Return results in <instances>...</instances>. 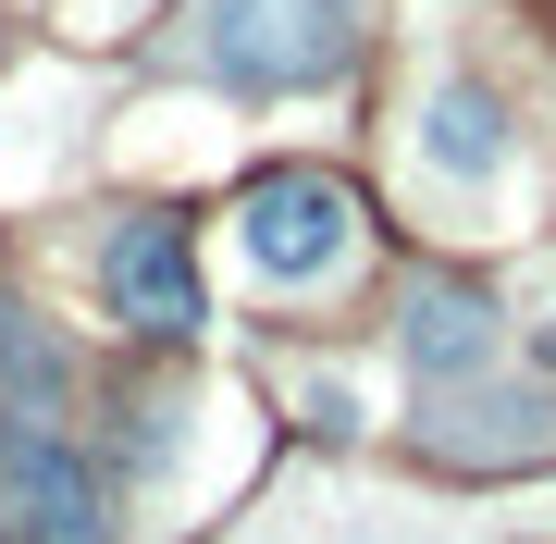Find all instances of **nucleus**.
<instances>
[{
    "label": "nucleus",
    "instance_id": "nucleus-1",
    "mask_svg": "<svg viewBox=\"0 0 556 544\" xmlns=\"http://www.w3.org/2000/svg\"><path fill=\"white\" fill-rule=\"evenodd\" d=\"M346 0H199V25H186V50L211 62L223 87H248V100H285V87H334L346 75Z\"/></svg>",
    "mask_w": 556,
    "mask_h": 544
},
{
    "label": "nucleus",
    "instance_id": "nucleus-2",
    "mask_svg": "<svg viewBox=\"0 0 556 544\" xmlns=\"http://www.w3.org/2000/svg\"><path fill=\"white\" fill-rule=\"evenodd\" d=\"M236 261H248V284L309 298V284L358 273V199L334 174H260L236 199Z\"/></svg>",
    "mask_w": 556,
    "mask_h": 544
},
{
    "label": "nucleus",
    "instance_id": "nucleus-3",
    "mask_svg": "<svg viewBox=\"0 0 556 544\" xmlns=\"http://www.w3.org/2000/svg\"><path fill=\"white\" fill-rule=\"evenodd\" d=\"M0 544H112V483L50 421H0Z\"/></svg>",
    "mask_w": 556,
    "mask_h": 544
},
{
    "label": "nucleus",
    "instance_id": "nucleus-4",
    "mask_svg": "<svg viewBox=\"0 0 556 544\" xmlns=\"http://www.w3.org/2000/svg\"><path fill=\"white\" fill-rule=\"evenodd\" d=\"M100 298H112V322L124 334H161V346H186L211 322V298H199V261H186V236L174 223H112V248H100Z\"/></svg>",
    "mask_w": 556,
    "mask_h": 544
},
{
    "label": "nucleus",
    "instance_id": "nucleus-5",
    "mask_svg": "<svg viewBox=\"0 0 556 544\" xmlns=\"http://www.w3.org/2000/svg\"><path fill=\"white\" fill-rule=\"evenodd\" d=\"M420 174H433L445 199H495L507 186V112L482 100L470 75H445L433 100H420Z\"/></svg>",
    "mask_w": 556,
    "mask_h": 544
},
{
    "label": "nucleus",
    "instance_id": "nucleus-6",
    "mask_svg": "<svg viewBox=\"0 0 556 544\" xmlns=\"http://www.w3.org/2000/svg\"><path fill=\"white\" fill-rule=\"evenodd\" d=\"M408 359L433 383H470L482 359H495V309H482L470 284H420V298H408Z\"/></svg>",
    "mask_w": 556,
    "mask_h": 544
},
{
    "label": "nucleus",
    "instance_id": "nucleus-7",
    "mask_svg": "<svg viewBox=\"0 0 556 544\" xmlns=\"http://www.w3.org/2000/svg\"><path fill=\"white\" fill-rule=\"evenodd\" d=\"M556 445V408L544 396H470V408H433V458H532Z\"/></svg>",
    "mask_w": 556,
    "mask_h": 544
},
{
    "label": "nucleus",
    "instance_id": "nucleus-8",
    "mask_svg": "<svg viewBox=\"0 0 556 544\" xmlns=\"http://www.w3.org/2000/svg\"><path fill=\"white\" fill-rule=\"evenodd\" d=\"M62 383H75V371H62V346H50L38 322H25L13 298H0V396H13V421H38V408H62Z\"/></svg>",
    "mask_w": 556,
    "mask_h": 544
},
{
    "label": "nucleus",
    "instance_id": "nucleus-9",
    "mask_svg": "<svg viewBox=\"0 0 556 544\" xmlns=\"http://www.w3.org/2000/svg\"><path fill=\"white\" fill-rule=\"evenodd\" d=\"M309 421L321 433H358V383H309Z\"/></svg>",
    "mask_w": 556,
    "mask_h": 544
}]
</instances>
